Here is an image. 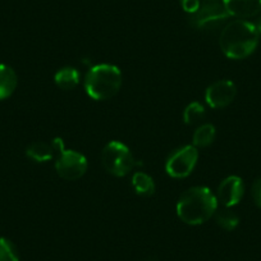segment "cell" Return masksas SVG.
Wrapping results in <instances>:
<instances>
[{
	"label": "cell",
	"mask_w": 261,
	"mask_h": 261,
	"mask_svg": "<svg viewBox=\"0 0 261 261\" xmlns=\"http://www.w3.org/2000/svg\"><path fill=\"white\" fill-rule=\"evenodd\" d=\"M86 156L81 152H77L74 150H60L58 152V158L55 160V170L58 175L65 180H77L84 177L87 172Z\"/></svg>",
	"instance_id": "6"
},
{
	"label": "cell",
	"mask_w": 261,
	"mask_h": 261,
	"mask_svg": "<svg viewBox=\"0 0 261 261\" xmlns=\"http://www.w3.org/2000/svg\"><path fill=\"white\" fill-rule=\"evenodd\" d=\"M229 13L225 9L223 2L210 0L202 4L196 13L191 14V24L199 30H215L229 18Z\"/></svg>",
	"instance_id": "7"
},
{
	"label": "cell",
	"mask_w": 261,
	"mask_h": 261,
	"mask_svg": "<svg viewBox=\"0 0 261 261\" xmlns=\"http://www.w3.org/2000/svg\"><path fill=\"white\" fill-rule=\"evenodd\" d=\"M258 35L255 24L246 19H236L225 24L220 32L219 45L225 57L240 60L250 57L258 45Z\"/></svg>",
	"instance_id": "2"
},
{
	"label": "cell",
	"mask_w": 261,
	"mask_h": 261,
	"mask_svg": "<svg viewBox=\"0 0 261 261\" xmlns=\"http://www.w3.org/2000/svg\"><path fill=\"white\" fill-rule=\"evenodd\" d=\"M104 169L114 177H124L134 169L136 160L129 147L120 141H110L101 151Z\"/></svg>",
	"instance_id": "4"
},
{
	"label": "cell",
	"mask_w": 261,
	"mask_h": 261,
	"mask_svg": "<svg viewBox=\"0 0 261 261\" xmlns=\"http://www.w3.org/2000/svg\"><path fill=\"white\" fill-rule=\"evenodd\" d=\"M18 85V77L14 69L7 64H0V100H6L13 95Z\"/></svg>",
	"instance_id": "11"
},
{
	"label": "cell",
	"mask_w": 261,
	"mask_h": 261,
	"mask_svg": "<svg viewBox=\"0 0 261 261\" xmlns=\"http://www.w3.org/2000/svg\"><path fill=\"white\" fill-rule=\"evenodd\" d=\"M252 197L255 204L261 209V178L255 180L252 186Z\"/></svg>",
	"instance_id": "20"
},
{
	"label": "cell",
	"mask_w": 261,
	"mask_h": 261,
	"mask_svg": "<svg viewBox=\"0 0 261 261\" xmlns=\"http://www.w3.org/2000/svg\"><path fill=\"white\" fill-rule=\"evenodd\" d=\"M218 199L212 190L204 186L188 188L177 202V215L188 225H201L218 212Z\"/></svg>",
	"instance_id": "1"
},
{
	"label": "cell",
	"mask_w": 261,
	"mask_h": 261,
	"mask_svg": "<svg viewBox=\"0 0 261 261\" xmlns=\"http://www.w3.org/2000/svg\"><path fill=\"white\" fill-rule=\"evenodd\" d=\"M132 187L136 191L137 195L144 196V197L152 196L156 190L152 177L145 172H136L132 175Z\"/></svg>",
	"instance_id": "15"
},
{
	"label": "cell",
	"mask_w": 261,
	"mask_h": 261,
	"mask_svg": "<svg viewBox=\"0 0 261 261\" xmlns=\"http://www.w3.org/2000/svg\"><path fill=\"white\" fill-rule=\"evenodd\" d=\"M26 155L36 163H46L54 158L55 150L53 147L51 142L46 144V142L37 141L27 147Z\"/></svg>",
	"instance_id": "14"
},
{
	"label": "cell",
	"mask_w": 261,
	"mask_h": 261,
	"mask_svg": "<svg viewBox=\"0 0 261 261\" xmlns=\"http://www.w3.org/2000/svg\"><path fill=\"white\" fill-rule=\"evenodd\" d=\"M217 137V129L210 123H202L196 128L192 137V145L197 149H204L210 146L215 141Z\"/></svg>",
	"instance_id": "13"
},
{
	"label": "cell",
	"mask_w": 261,
	"mask_h": 261,
	"mask_svg": "<svg viewBox=\"0 0 261 261\" xmlns=\"http://www.w3.org/2000/svg\"><path fill=\"white\" fill-rule=\"evenodd\" d=\"M253 24H255V27H256V30H257L258 35H261V16L258 17V19L256 21V23H253Z\"/></svg>",
	"instance_id": "21"
},
{
	"label": "cell",
	"mask_w": 261,
	"mask_h": 261,
	"mask_svg": "<svg viewBox=\"0 0 261 261\" xmlns=\"http://www.w3.org/2000/svg\"><path fill=\"white\" fill-rule=\"evenodd\" d=\"M215 220H217L218 225L225 230L236 229L240 224V218L234 212L230 210V207H225V209L215 213Z\"/></svg>",
	"instance_id": "17"
},
{
	"label": "cell",
	"mask_w": 261,
	"mask_h": 261,
	"mask_svg": "<svg viewBox=\"0 0 261 261\" xmlns=\"http://www.w3.org/2000/svg\"><path fill=\"white\" fill-rule=\"evenodd\" d=\"M80 80H81V74L73 67H64L59 69L54 76L55 85L64 91L76 89L80 84Z\"/></svg>",
	"instance_id": "12"
},
{
	"label": "cell",
	"mask_w": 261,
	"mask_h": 261,
	"mask_svg": "<svg viewBox=\"0 0 261 261\" xmlns=\"http://www.w3.org/2000/svg\"><path fill=\"white\" fill-rule=\"evenodd\" d=\"M0 261H19L17 247L8 238L0 237Z\"/></svg>",
	"instance_id": "18"
},
{
	"label": "cell",
	"mask_w": 261,
	"mask_h": 261,
	"mask_svg": "<svg viewBox=\"0 0 261 261\" xmlns=\"http://www.w3.org/2000/svg\"><path fill=\"white\" fill-rule=\"evenodd\" d=\"M180 6L186 13L193 14L199 11V8L201 7V2L200 0H180Z\"/></svg>",
	"instance_id": "19"
},
{
	"label": "cell",
	"mask_w": 261,
	"mask_h": 261,
	"mask_svg": "<svg viewBox=\"0 0 261 261\" xmlns=\"http://www.w3.org/2000/svg\"><path fill=\"white\" fill-rule=\"evenodd\" d=\"M229 16L238 19L251 18L261 12V0H223Z\"/></svg>",
	"instance_id": "10"
},
{
	"label": "cell",
	"mask_w": 261,
	"mask_h": 261,
	"mask_svg": "<svg viewBox=\"0 0 261 261\" xmlns=\"http://www.w3.org/2000/svg\"><path fill=\"white\" fill-rule=\"evenodd\" d=\"M245 195V183L238 175H229L220 182L218 187V202L224 207H233L241 202Z\"/></svg>",
	"instance_id": "9"
},
{
	"label": "cell",
	"mask_w": 261,
	"mask_h": 261,
	"mask_svg": "<svg viewBox=\"0 0 261 261\" xmlns=\"http://www.w3.org/2000/svg\"><path fill=\"white\" fill-rule=\"evenodd\" d=\"M237 95V87L229 80H219L210 85L205 92V101L213 109H222L233 102Z\"/></svg>",
	"instance_id": "8"
},
{
	"label": "cell",
	"mask_w": 261,
	"mask_h": 261,
	"mask_svg": "<svg viewBox=\"0 0 261 261\" xmlns=\"http://www.w3.org/2000/svg\"><path fill=\"white\" fill-rule=\"evenodd\" d=\"M199 162V150L193 145H186L175 150L167 159L165 172L172 178H186L193 172Z\"/></svg>",
	"instance_id": "5"
},
{
	"label": "cell",
	"mask_w": 261,
	"mask_h": 261,
	"mask_svg": "<svg viewBox=\"0 0 261 261\" xmlns=\"http://www.w3.org/2000/svg\"><path fill=\"white\" fill-rule=\"evenodd\" d=\"M206 117V110L205 107L199 101H192L186 107L183 112V120L187 125H200L204 122Z\"/></svg>",
	"instance_id": "16"
},
{
	"label": "cell",
	"mask_w": 261,
	"mask_h": 261,
	"mask_svg": "<svg viewBox=\"0 0 261 261\" xmlns=\"http://www.w3.org/2000/svg\"><path fill=\"white\" fill-rule=\"evenodd\" d=\"M122 72L114 64L94 65L85 79V90L91 99L104 101L114 97L122 87Z\"/></svg>",
	"instance_id": "3"
}]
</instances>
